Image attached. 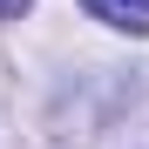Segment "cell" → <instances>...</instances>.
Returning <instances> with one entry per match:
<instances>
[{"label":"cell","instance_id":"6da1fadb","mask_svg":"<svg viewBox=\"0 0 149 149\" xmlns=\"http://www.w3.org/2000/svg\"><path fill=\"white\" fill-rule=\"evenodd\" d=\"M95 20H109L122 34H149V0H81Z\"/></svg>","mask_w":149,"mask_h":149},{"label":"cell","instance_id":"7a4b0ae2","mask_svg":"<svg viewBox=\"0 0 149 149\" xmlns=\"http://www.w3.org/2000/svg\"><path fill=\"white\" fill-rule=\"evenodd\" d=\"M20 7H27V0H0V14H7V20H14V14H20Z\"/></svg>","mask_w":149,"mask_h":149}]
</instances>
